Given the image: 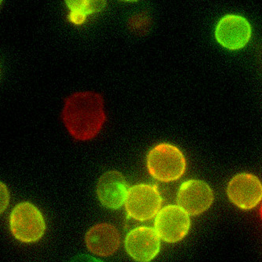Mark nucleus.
<instances>
[{
  "label": "nucleus",
  "mask_w": 262,
  "mask_h": 262,
  "mask_svg": "<svg viewBox=\"0 0 262 262\" xmlns=\"http://www.w3.org/2000/svg\"><path fill=\"white\" fill-rule=\"evenodd\" d=\"M260 214H261V219H262V207H261V209H260Z\"/></svg>",
  "instance_id": "nucleus-15"
},
{
  "label": "nucleus",
  "mask_w": 262,
  "mask_h": 262,
  "mask_svg": "<svg viewBox=\"0 0 262 262\" xmlns=\"http://www.w3.org/2000/svg\"><path fill=\"white\" fill-rule=\"evenodd\" d=\"M86 246L91 252L101 257H108L117 251L120 237L117 229L108 224H100L86 234Z\"/></svg>",
  "instance_id": "nucleus-11"
},
{
  "label": "nucleus",
  "mask_w": 262,
  "mask_h": 262,
  "mask_svg": "<svg viewBox=\"0 0 262 262\" xmlns=\"http://www.w3.org/2000/svg\"><path fill=\"white\" fill-rule=\"evenodd\" d=\"M12 234L23 243H34L42 238L45 232L43 215L30 202H21L13 209L10 216Z\"/></svg>",
  "instance_id": "nucleus-3"
},
{
  "label": "nucleus",
  "mask_w": 262,
  "mask_h": 262,
  "mask_svg": "<svg viewBox=\"0 0 262 262\" xmlns=\"http://www.w3.org/2000/svg\"><path fill=\"white\" fill-rule=\"evenodd\" d=\"M162 198L156 185L140 184L128 190L125 205L128 214L138 221H148L160 212Z\"/></svg>",
  "instance_id": "nucleus-4"
},
{
  "label": "nucleus",
  "mask_w": 262,
  "mask_h": 262,
  "mask_svg": "<svg viewBox=\"0 0 262 262\" xmlns=\"http://www.w3.org/2000/svg\"><path fill=\"white\" fill-rule=\"evenodd\" d=\"M128 193L126 180L117 171H108L103 174L98 184V195L104 207L118 209L125 204Z\"/></svg>",
  "instance_id": "nucleus-10"
},
{
  "label": "nucleus",
  "mask_w": 262,
  "mask_h": 262,
  "mask_svg": "<svg viewBox=\"0 0 262 262\" xmlns=\"http://www.w3.org/2000/svg\"><path fill=\"white\" fill-rule=\"evenodd\" d=\"M10 191L7 185L0 181V214L5 211L10 204Z\"/></svg>",
  "instance_id": "nucleus-13"
},
{
  "label": "nucleus",
  "mask_w": 262,
  "mask_h": 262,
  "mask_svg": "<svg viewBox=\"0 0 262 262\" xmlns=\"http://www.w3.org/2000/svg\"><path fill=\"white\" fill-rule=\"evenodd\" d=\"M217 42L230 51L242 49L251 37V26L242 16L229 14L222 17L215 29Z\"/></svg>",
  "instance_id": "nucleus-6"
},
{
  "label": "nucleus",
  "mask_w": 262,
  "mask_h": 262,
  "mask_svg": "<svg viewBox=\"0 0 262 262\" xmlns=\"http://www.w3.org/2000/svg\"><path fill=\"white\" fill-rule=\"evenodd\" d=\"M125 247L129 256L137 261L149 262L160 251V236L151 228H136L126 235Z\"/></svg>",
  "instance_id": "nucleus-9"
},
{
  "label": "nucleus",
  "mask_w": 262,
  "mask_h": 262,
  "mask_svg": "<svg viewBox=\"0 0 262 262\" xmlns=\"http://www.w3.org/2000/svg\"><path fill=\"white\" fill-rule=\"evenodd\" d=\"M150 174L162 182L178 180L186 169V160L182 150L169 143H161L151 148L147 158Z\"/></svg>",
  "instance_id": "nucleus-2"
},
{
  "label": "nucleus",
  "mask_w": 262,
  "mask_h": 262,
  "mask_svg": "<svg viewBox=\"0 0 262 262\" xmlns=\"http://www.w3.org/2000/svg\"><path fill=\"white\" fill-rule=\"evenodd\" d=\"M62 120L76 139L88 141L95 138L105 121L102 97L94 92L71 95L64 104Z\"/></svg>",
  "instance_id": "nucleus-1"
},
{
  "label": "nucleus",
  "mask_w": 262,
  "mask_h": 262,
  "mask_svg": "<svg viewBox=\"0 0 262 262\" xmlns=\"http://www.w3.org/2000/svg\"><path fill=\"white\" fill-rule=\"evenodd\" d=\"M70 12L82 13L86 16L101 12L106 5V0H66Z\"/></svg>",
  "instance_id": "nucleus-12"
},
{
  "label": "nucleus",
  "mask_w": 262,
  "mask_h": 262,
  "mask_svg": "<svg viewBox=\"0 0 262 262\" xmlns=\"http://www.w3.org/2000/svg\"><path fill=\"white\" fill-rule=\"evenodd\" d=\"M213 201V191L202 181H186L178 190L179 206L192 215H199L208 210Z\"/></svg>",
  "instance_id": "nucleus-8"
},
{
  "label": "nucleus",
  "mask_w": 262,
  "mask_h": 262,
  "mask_svg": "<svg viewBox=\"0 0 262 262\" xmlns=\"http://www.w3.org/2000/svg\"><path fill=\"white\" fill-rule=\"evenodd\" d=\"M155 228L163 241L178 242L183 239L189 230V215L180 206H167L157 213Z\"/></svg>",
  "instance_id": "nucleus-5"
},
{
  "label": "nucleus",
  "mask_w": 262,
  "mask_h": 262,
  "mask_svg": "<svg viewBox=\"0 0 262 262\" xmlns=\"http://www.w3.org/2000/svg\"><path fill=\"white\" fill-rule=\"evenodd\" d=\"M228 195L234 205L244 210L255 208L262 200V184L257 177L241 173L228 185Z\"/></svg>",
  "instance_id": "nucleus-7"
},
{
  "label": "nucleus",
  "mask_w": 262,
  "mask_h": 262,
  "mask_svg": "<svg viewBox=\"0 0 262 262\" xmlns=\"http://www.w3.org/2000/svg\"><path fill=\"white\" fill-rule=\"evenodd\" d=\"M3 0H0V5H1V4H2Z\"/></svg>",
  "instance_id": "nucleus-16"
},
{
  "label": "nucleus",
  "mask_w": 262,
  "mask_h": 262,
  "mask_svg": "<svg viewBox=\"0 0 262 262\" xmlns=\"http://www.w3.org/2000/svg\"><path fill=\"white\" fill-rule=\"evenodd\" d=\"M122 1H125V2H135L137 0H122Z\"/></svg>",
  "instance_id": "nucleus-14"
}]
</instances>
